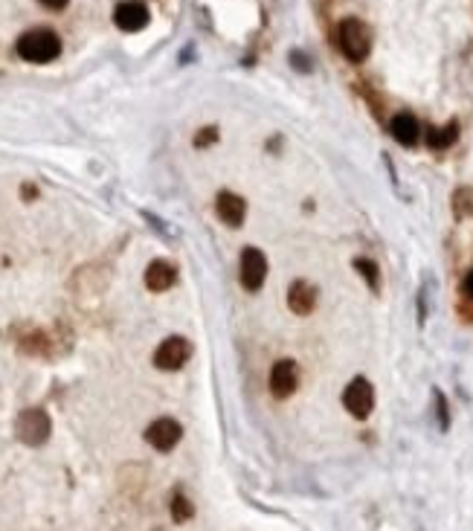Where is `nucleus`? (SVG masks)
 <instances>
[{
  "mask_svg": "<svg viewBox=\"0 0 473 531\" xmlns=\"http://www.w3.org/2000/svg\"><path fill=\"white\" fill-rule=\"evenodd\" d=\"M15 50L24 61H32V64H50L53 59H59L61 53V38L53 32V29H29L18 38Z\"/></svg>",
  "mask_w": 473,
  "mask_h": 531,
  "instance_id": "obj_1",
  "label": "nucleus"
},
{
  "mask_svg": "<svg viewBox=\"0 0 473 531\" xmlns=\"http://www.w3.org/2000/svg\"><path fill=\"white\" fill-rule=\"evenodd\" d=\"M337 44L349 61H366L372 53V29L360 18H346L337 26Z\"/></svg>",
  "mask_w": 473,
  "mask_h": 531,
  "instance_id": "obj_2",
  "label": "nucleus"
},
{
  "mask_svg": "<svg viewBox=\"0 0 473 531\" xmlns=\"http://www.w3.org/2000/svg\"><path fill=\"white\" fill-rule=\"evenodd\" d=\"M50 430H53L50 415H47L44 410H38V407L24 410V413L18 415V421H15V433H18V438L24 441V445H29V447L44 445V441L50 438Z\"/></svg>",
  "mask_w": 473,
  "mask_h": 531,
  "instance_id": "obj_3",
  "label": "nucleus"
},
{
  "mask_svg": "<svg viewBox=\"0 0 473 531\" xmlns=\"http://www.w3.org/2000/svg\"><path fill=\"white\" fill-rule=\"evenodd\" d=\"M342 407L349 410V415H355L360 421L369 418L372 410H375V389H372V383L366 378H355L346 386V392H342Z\"/></svg>",
  "mask_w": 473,
  "mask_h": 531,
  "instance_id": "obj_4",
  "label": "nucleus"
},
{
  "mask_svg": "<svg viewBox=\"0 0 473 531\" xmlns=\"http://www.w3.org/2000/svg\"><path fill=\"white\" fill-rule=\"evenodd\" d=\"M189 358H192L189 340H183V337H168V340H163V343L157 345V351H154V366L163 369V372H178Z\"/></svg>",
  "mask_w": 473,
  "mask_h": 531,
  "instance_id": "obj_5",
  "label": "nucleus"
},
{
  "mask_svg": "<svg viewBox=\"0 0 473 531\" xmlns=\"http://www.w3.org/2000/svg\"><path fill=\"white\" fill-rule=\"evenodd\" d=\"M241 285L247 290H259L268 279V258L262 250H255V247H247L241 250V273H238Z\"/></svg>",
  "mask_w": 473,
  "mask_h": 531,
  "instance_id": "obj_6",
  "label": "nucleus"
},
{
  "mask_svg": "<svg viewBox=\"0 0 473 531\" xmlns=\"http://www.w3.org/2000/svg\"><path fill=\"white\" fill-rule=\"evenodd\" d=\"M296 383H299V369L290 358H282L273 363L270 369V392L273 398H279V401H285V398H290L296 392Z\"/></svg>",
  "mask_w": 473,
  "mask_h": 531,
  "instance_id": "obj_7",
  "label": "nucleus"
},
{
  "mask_svg": "<svg viewBox=\"0 0 473 531\" xmlns=\"http://www.w3.org/2000/svg\"><path fill=\"white\" fill-rule=\"evenodd\" d=\"M148 21H151V15H148V6L143 4V0H125V4H119L116 12H113V24L122 32H140V29L148 26Z\"/></svg>",
  "mask_w": 473,
  "mask_h": 531,
  "instance_id": "obj_8",
  "label": "nucleus"
},
{
  "mask_svg": "<svg viewBox=\"0 0 473 531\" xmlns=\"http://www.w3.org/2000/svg\"><path fill=\"white\" fill-rule=\"evenodd\" d=\"M180 435H183V430H180V424L175 418H157L146 430V441H148L154 450H160V453H168L180 441Z\"/></svg>",
  "mask_w": 473,
  "mask_h": 531,
  "instance_id": "obj_9",
  "label": "nucleus"
},
{
  "mask_svg": "<svg viewBox=\"0 0 473 531\" xmlns=\"http://www.w3.org/2000/svg\"><path fill=\"white\" fill-rule=\"evenodd\" d=\"M314 305H317V288H314L311 282L299 279V282H293V285L288 288V308H290L293 314L308 317V314L314 311Z\"/></svg>",
  "mask_w": 473,
  "mask_h": 531,
  "instance_id": "obj_10",
  "label": "nucleus"
},
{
  "mask_svg": "<svg viewBox=\"0 0 473 531\" xmlns=\"http://www.w3.org/2000/svg\"><path fill=\"white\" fill-rule=\"evenodd\" d=\"M175 282H178V270H175V264L166 261V258H157L146 268V288L154 290V293L168 290Z\"/></svg>",
  "mask_w": 473,
  "mask_h": 531,
  "instance_id": "obj_11",
  "label": "nucleus"
},
{
  "mask_svg": "<svg viewBox=\"0 0 473 531\" xmlns=\"http://www.w3.org/2000/svg\"><path fill=\"white\" fill-rule=\"evenodd\" d=\"M215 212H218V218L227 227H241V221L247 215V203L235 192H221L218 201H215Z\"/></svg>",
  "mask_w": 473,
  "mask_h": 531,
  "instance_id": "obj_12",
  "label": "nucleus"
},
{
  "mask_svg": "<svg viewBox=\"0 0 473 531\" xmlns=\"http://www.w3.org/2000/svg\"><path fill=\"white\" fill-rule=\"evenodd\" d=\"M390 134H392L401 146H415V143L421 140V125H418V119H415L412 113H398V116H392V122H390Z\"/></svg>",
  "mask_w": 473,
  "mask_h": 531,
  "instance_id": "obj_13",
  "label": "nucleus"
},
{
  "mask_svg": "<svg viewBox=\"0 0 473 531\" xmlns=\"http://www.w3.org/2000/svg\"><path fill=\"white\" fill-rule=\"evenodd\" d=\"M459 140V122H447L444 128H433L427 134V146L433 151H444Z\"/></svg>",
  "mask_w": 473,
  "mask_h": 531,
  "instance_id": "obj_14",
  "label": "nucleus"
},
{
  "mask_svg": "<svg viewBox=\"0 0 473 531\" xmlns=\"http://www.w3.org/2000/svg\"><path fill=\"white\" fill-rule=\"evenodd\" d=\"M355 268H357V273L369 282L372 290L380 288V270H377V264H375V261H369V258H357V261H355Z\"/></svg>",
  "mask_w": 473,
  "mask_h": 531,
  "instance_id": "obj_15",
  "label": "nucleus"
},
{
  "mask_svg": "<svg viewBox=\"0 0 473 531\" xmlns=\"http://www.w3.org/2000/svg\"><path fill=\"white\" fill-rule=\"evenodd\" d=\"M453 209H456L459 218H462V215H473V186L456 189V195H453Z\"/></svg>",
  "mask_w": 473,
  "mask_h": 531,
  "instance_id": "obj_16",
  "label": "nucleus"
},
{
  "mask_svg": "<svg viewBox=\"0 0 473 531\" xmlns=\"http://www.w3.org/2000/svg\"><path fill=\"white\" fill-rule=\"evenodd\" d=\"M192 517H195V505L183 494H178L175 500H171V520H175V522H186Z\"/></svg>",
  "mask_w": 473,
  "mask_h": 531,
  "instance_id": "obj_17",
  "label": "nucleus"
},
{
  "mask_svg": "<svg viewBox=\"0 0 473 531\" xmlns=\"http://www.w3.org/2000/svg\"><path fill=\"white\" fill-rule=\"evenodd\" d=\"M433 401H436V415H439V427L447 430L450 427V410H447V398L442 389H433Z\"/></svg>",
  "mask_w": 473,
  "mask_h": 531,
  "instance_id": "obj_18",
  "label": "nucleus"
},
{
  "mask_svg": "<svg viewBox=\"0 0 473 531\" xmlns=\"http://www.w3.org/2000/svg\"><path fill=\"white\" fill-rule=\"evenodd\" d=\"M215 140H218V128H215V125H206L203 131H198V134H195V148H206V146H212Z\"/></svg>",
  "mask_w": 473,
  "mask_h": 531,
  "instance_id": "obj_19",
  "label": "nucleus"
},
{
  "mask_svg": "<svg viewBox=\"0 0 473 531\" xmlns=\"http://www.w3.org/2000/svg\"><path fill=\"white\" fill-rule=\"evenodd\" d=\"M290 64H293L296 70H302V73H311V61H308L305 53H290Z\"/></svg>",
  "mask_w": 473,
  "mask_h": 531,
  "instance_id": "obj_20",
  "label": "nucleus"
},
{
  "mask_svg": "<svg viewBox=\"0 0 473 531\" xmlns=\"http://www.w3.org/2000/svg\"><path fill=\"white\" fill-rule=\"evenodd\" d=\"M38 4L47 6V9H53V12H59V9H64V6L70 4V0H38Z\"/></svg>",
  "mask_w": 473,
  "mask_h": 531,
  "instance_id": "obj_21",
  "label": "nucleus"
},
{
  "mask_svg": "<svg viewBox=\"0 0 473 531\" xmlns=\"http://www.w3.org/2000/svg\"><path fill=\"white\" fill-rule=\"evenodd\" d=\"M462 290L467 293V296H473V270L464 276V285H462Z\"/></svg>",
  "mask_w": 473,
  "mask_h": 531,
  "instance_id": "obj_22",
  "label": "nucleus"
}]
</instances>
